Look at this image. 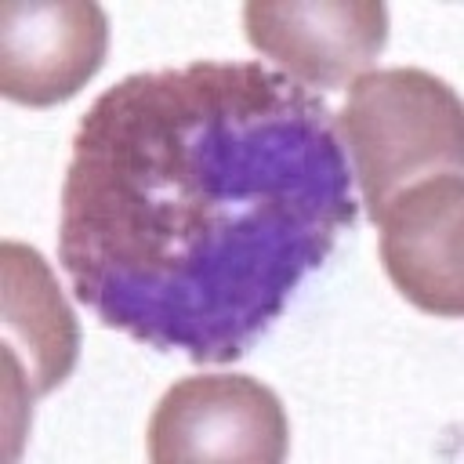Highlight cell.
Listing matches in <instances>:
<instances>
[{
  "label": "cell",
  "mask_w": 464,
  "mask_h": 464,
  "mask_svg": "<svg viewBox=\"0 0 464 464\" xmlns=\"http://www.w3.org/2000/svg\"><path fill=\"white\" fill-rule=\"evenodd\" d=\"M355 225L334 112L261 62L134 72L72 138L58 257L109 326L228 362Z\"/></svg>",
  "instance_id": "6da1fadb"
},
{
  "label": "cell",
  "mask_w": 464,
  "mask_h": 464,
  "mask_svg": "<svg viewBox=\"0 0 464 464\" xmlns=\"http://www.w3.org/2000/svg\"><path fill=\"white\" fill-rule=\"evenodd\" d=\"M334 130L352 156L370 218L406 185L464 167V105L442 76L417 65L355 76Z\"/></svg>",
  "instance_id": "7a4b0ae2"
},
{
  "label": "cell",
  "mask_w": 464,
  "mask_h": 464,
  "mask_svg": "<svg viewBox=\"0 0 464 464\" xmlns=\"http://www.w3.org/2000/svg\"><path fill=\"white\" fill-rule=\"evenodd\" d=\"M0 326H4V435L18 453L33 402L58 388L80 355V326L44 254L29 243H0Z\"/></svg>",
  "instance_id": "3957f363"
},
{
  "label": "cell",
  "mask_w": 464,
  "mask_h": 464,
  "mask_svg": "<svg viewBox=\"0 0 464 464\" xmlns=\"http://www.w3.org/2000/svg\"><path fill=\"white\" fill-rule=\"evenodd\" d=\"M149 457L178 460H261L286 457L290 424L279 395L250 373H196L163 392L149 417Z\"/></svg>",
  "instance_id": "277c9868"
},
{
  "label": "cell",
  "mask_w": 464,
  "mask_h": 464,
  "mask_svg": "<svg viewBox=\"0 0 464 464\" xmlns=\"http://www.w3.org/2000/svg\"><path fill=\"white\" fill-rule=\"evenodd\" d=\"M243 29L254 51L304 87H344L370 72L388 44L381 0H250Z\"/></svg>",
  "instance_id": "5b68a950"
},
{
  "label": "cell",
  "mask_w": 464,
  "mask_h": 464,
  "mask_svg": "<svg viewBox=\"0 0 464 464\" xmlns=\"http://www.w3.org/2000/svg\"><path fill=\"white\" fill-rule=\"evenodd\" d=\"M381 261L420 312H464V174H435L395 192L381 214Z\"/></svg>",
  "instance_id": "8992f818"
},
{
  "label": "cell",
  "mask_w": 464,
  "mask_h": 464,
  "mask_svg": "<svg viewBox=\"0 0 464 464\" xmlns=\"http://www.w3.org/2000/svg\"><path fill=\"white\" fill-rule=\"evenodd\" d=\"M109 18L94 0H7L0 11V91L22 105L72 98L105 62Z\"/></svg>",
  "instance_id": "52a82bcc"
}]
</instances>
